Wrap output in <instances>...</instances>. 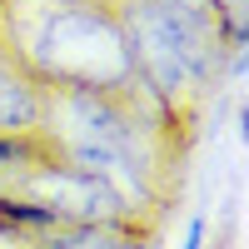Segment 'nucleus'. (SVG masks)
I'll return each instance as SVG.
<instances>
[{
    "mask_svg": "<svg viewBox=\"0 0 249 249\" xmlns=\"http://www.w3.org/2000/svg\"><path fill=\"white\" fill-rule=\"evenodd\" d=\"M115 20L135 55V75L144 80L179 124H199V105L224 70V40L210 5L175 0H115Z\"/></svg>",
    "mask_w": 249,
    "mask_h": 249,
    "instance_id": "obj_2",
    "label": "nucleus"
},
{
    "mask_svg": "<svg viewBox=\"0 0 249 249\" xmlns=\"http://www.w3.org/2000/svg\"><path fill=\"white\" fill-rule=\"evenodd\" d=\"M204 230H210V214H195L190 230H184V244H179V249H204Z\"/></svg>",
    "mask_w": 249,
    "mask_h": 249,
    "instance_id": "obj_5",
    "label": "nucleus"
},
{
    "mask_svg": "<svg viewBox=\"0 0 249 249\" xmlns=\"http://www.w3.org/2000/svg\"><path fill=\"white\" fill-rule=\"evenodd\" d=\"M45 124V85L0 50V135H40Z\"/></svg>",
    "mask_w": 249,
    "mask_h": 249,
    "instance_id": "obj_3",
    "label": "nucleus"
},
{
    "mask_svg": "<svg viewBox=\"0 0 249 249\" xmlns=\"http://www.w3.org/2000/svg\"><path fill=\"white\" fill-rule=\"evenodd\" d=\"M20 249H155V230H124V224H55L45 234L20 239Z\"/></svg>",
    "mask_w": 249,
    "mask_h": 249,
    "instance_id": "obj_4",
    "label": "nucleus"
},
{
    "mask_svg": "<svg viewBox=\"0 0 249 249\" xmlns=\"http://www.w3.org/2000/svg\"><path fill=\"white\" fill-rule=\"evenodd\" d=\"M0 45H5V30H0Z\"/></svg>",
    "mask_w": 249,
    "mask_h": 249,
    "instance_id": "obj_7",
    "label": "nucleus"
},
{
    "mask_svg": "<svg viewBox=\"0 0 249 249\" xmlns=\"http://www.w3.org/2000/svg\"><path fill=\"white\" fill-rule=\"evenodd\" d=\"M90 5H105V10H110V5H115V0H90Z\"/></svg>",
    "mask_w": 249,
    "mask_h": 249,
    "instance_id": "obj_6",
    "label": "nucleus"
},
{
    "mask_svg": "<svg viewBox=\"0 0 249 249\" xmlns=\"http://www.w3.org/2000/svg\"><path fill=\"white\" fill-rule=\"evenodd\" d=\"M5 55H15L40 85L120 90L135 80V55L115 10L90 0H0Z\"/></svg>",
    "mask_w": 249,
    "mask_h": 249,
    "instance_id": "obj_1",
    "label": "nucleus"
}]
</instances>
